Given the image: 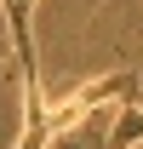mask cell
<instances>
[{
    "mask_svg": "<svg viewBox=\"0 0 143 149\" xmlns=\"http://www.w3.org/2000/svg\"><path fill=\"white\" fill-rule=\"evenodd\" d=\"M126 97H137V74L132 69L97 74V80H86V86H74L63 97H46V126H52V138L57 132H74L86 115H97L103 103H126Z\"/></svg>",
    "mask_w": 143,
    "mask_h": 149,
    "instance_id": "obj_1",
    "label": "cell"
},
{
    "mask_svg": "<svg viewBox=\"0 0 143 149\" xmlns=\"http://www.w3.org/2000/svg\"><path fill=\"white\" fill-rule=\"evenodd\" d=\"M35 6L40 0H0L6 12V35H12V63H17V80H40V63H35Z\"/></svg>",
    "mask_w": 143,
    "mask_h": 149,
    "instance_id": "obj_2",
    "label": "cell"
},
{
    "mask_svg": "<svg viewBox=\"0 0 143 149\" xmlns=\"http://www.w3.org/2000/svg\"><path fill=\"white\" fill-rule=\"evenodd\" d=\"M103 143H109V149H132V143H143V103H137V97L115 103V126H109Z\"/></svg>",
    "mask_w": 143,
    "mask_h": 149,
    "instance_id": "obj_3",
    "label": "cell"
}]
</instances>
